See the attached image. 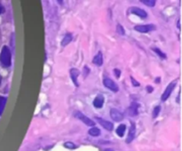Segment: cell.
Masks as SVG:
<instances>
[{
  "instance_id": "1",
  "label": "cell",
  "mask_w": 182,
  "mask_h": 151,
  "mask_svg": "<svg viewBox=\"0 0 182 151\" xmlns=\"http://www.w3.org/2000/svg\"><path fill=\"white\" fill-rule=\"evenodd\" d=\"M0 62L5 68L10 67L12 64V53L9 47L6 45L2 48V51L0 53Z\"/></svg>"
},
{
  "instance_id": "2",
  "label": "cell",
  "mask_w": 182,
  "mask_h": 151,
  "mask_svg": "<svg viewBox=\"0 0 182 151\" xmlns=\"http://www.w3.org/2000/svg\"><path fill=\"white\" fill-rule=\"evenodd\" d=\"M75 117L76 118H78L79 120L82 121L84 124H85L86 125H88V126H94V124H95L94 121L91 120V118H89L88 117H86L85 115H84L80 111H76L75 112Z\"/></svg>"
},
{
  "instance_id": "3",
  "label": "cell",
  "mask_w": 182,
  "mask_h": 151,
  "mask_svg": "<svg viewBox=\"0 0 182 151\" xmlns=\"http://www.w3.org/2000/svg\"><path fill=\"white\" fill-rule=\"evenodd\" d=\"M175 86H176V82H175V81H173V82H171V83H170V84L168 85L166 89L164 90L163 95H162V97H161V100H162L163 101H165L166 100H168V98L171 96V92L174 90Z\"/></svg>"
},
{
  "instance_id": "4",
  "label": "cell",
  "mask_w": 182,
  "mask_h": 151,
  "mask_svg": "<svg viewBox=\"0 0 182 151\" xmlns=\"http://www.w3.org/2000/svg\"><path fill=\"white\" fill-rule=\"evenodd\" d=\"M103 84H104V85L106 86L107 88H108L109 90L113 91V92H118L119 90V88H118V85L113 81V80H111L110 78H104L103 79Z\"/></svg>"
},
{
  "instance_id": "5",
  "label": "cell",
  "mask_w": 182,
  "mask_h": 151,
  "mask_svg": "<svg viewBox=\"0 0 182 151\" xmlns=\"http://www.w3.org/2000/svg\"><path fill=\"white\" fill-rule=\"evenodd\" d=\"M155 29V27L153 24H147V25H137L134 27V30L140 32V33H148Z\"/></svg>"
},
{
  "instance_id": "6",
  "label": "cell",
  "mask_w": 182,
  "mask_h": 151,
  "mask_svg": "<svg viewBox=\"0 0 182 151\" xmlns=\"http://www.w3.org/2000/svg\"><path fill=\"white\" fill-rule=\"evenodd\" d=\"M110 117L115 122H121L123 119V115L119 110L116 108H112L110 110Z\"/></svg>"
},
{
  "instance_id": "7",
  "label": "cell",
  "mask_w": 182,
  "mask_h": 151,
  "mask_svg": "<svg viewBox=\"0 0 182 151\" xmlns=\"http://www.w3.org/2000/svg\"><path fill=\"white\" fill-rule=\"evenodd\" d=\"M135 134H136V125L134 123H132L130 130H129V133H128L127 139H126V143H131L134 140Z\"/></svg>"
},
{
  "instance_id": "8",
  "label": "cell",
  "mask_w": 182,
  "mask_h": 151,
  "mask_svg": "<svg viewBox=\"0 0 182 151\" xmlns=\"http://www.w3.org/2000/svg\"><path fill=\"white\" fill-rule=\"evenodd\" d=\"M131 13L133 14L137 15V16H139V17H140V18H142V19H145V18L148 17L147 12H145L143 9L136 7V6H133V7L131 8Z\"/></svg>"
},
{
  "instance_id": "9",
  "label": "cell",
  "mask_w": 182,
  "mask_h": 151,
  "mask_svg": "<svg viewBox=\"0 0 182 151\" xmlns=\"http://www.w3.org/2000/svg\"><path fill=\"white\" fill-rule=\"evenodd\" d=\"M69 75H70V77H71V79H72L74 85H75L76 86H79V84H78V82H77V78H78V76L80 75V71H79L77 69L73 68V69H70Z\"/></svg>"
},
{
  "instance_id": "10",
  "label": "cell",
  "mask_w": 182,
  "mask_h": 151,
  "mask_svg": "<svg viewBox=\"0 0 182 151\" xmlns=\"http://www.w3.org/2000/svg\"><path fill=\"white\" fill-rule=\"evenodd\" d=\"M97 120L99 122V124H100L104 129H106L107 131H112V130H113L114 125H113V124H112L111 122L104 120V119H101V118H99V117L97 118Z\"/></svg>"
},
{
  "instance_id": "11",
  "label": "cell",
  "mask_w": 182,
  "mask_h": 151,
  "mask_svg": "<svg viewBox=\"0 0 182 151\" xmlns=\"http://www.w3.org/2000/svg\"><path fill=\"white\" fill-rule=\"evenodd\" d=\"M104 101H105V99L102 95H98L94 101H93V106L96 108H101L103 107L104 104Z\"/></svg>"
},
{
  "instance_id": "12",
  "label": "cell",
  "mask_w": 182,
  "mask_h": 151,
  "mask_svg": "<svg viewBox=\"0 0 182 151\" xmlns=\"http://www.w3.org/2000/svg\"><path fill=\"white\" fill-rule=\"evenodd\" d=\"M139 105L137 102H133L131 107L129 108V115L131 117H134L139 114Z\"/></svg>"
},
{
  "instance_id": "13",
  "label": "cell",
  "mask_w": 182,
  "mask_h": 151,
  "mask_svg": "<svg viewBox=\"0 0 182 151\" xmlns=\"http://www.w3.org/2000/svg\"><path fill=\"white\" fill-rule=\"evenodd\" d=\"M92 62L95 65H97V66H101L102 65V63H103V57H102L101 52H99L97 53V55H95V57L92 60Z\"/></svg>"
},
{
  "instance_id": "14",
  "label": "cell",
  "mask_w": 182,
  "mask_h": 151,
  "mask_svg": "<svg viewBox=\"0 0 182 151\" xmlns=\"http://www.w3.org/2000/svg\"><path fill=\"white\" fill-rule=\"evenodd\" d=\"M72 35L71 34H69V33H68V34H66L65 36H64V37L62 38V40H61V45L62 46H66L67 45H69L71 41H72Z\"/></svg>"
},
{
  "instance_id": "15",
  "label": "cell",
  "mask_w": 182,
  "mask_h": 151,
  "mask_svg": "<svg viewBox=\"0 0 182 151\" xmlns=\"http://www.w3.org/2000/svg\"><path fill=\"white\" fill-rule=\"evenodd\" d=\"M125 130H126V125L125 124H120L118 127H117V134L119 136V137H123L124 135V133H125Z\"/></svg>"
},
{
  "instance_id": "16",
  "label": "cell",
  "mask_w": 182,
  "mask_h": 151,
  "mask_svg": "<svg viewBox=\"0 0 182 151\" xmlns=\"http://www.w3.org/2000/svg\"><path fill=\"white\" fill-rule=\"evenodd\" d=\"M6 101H7V99H6L5 97L0 96V116H2V114H3V112H4V109H5V107Z\"/></svg>"
},
{
  "instance_id": "17",
  "label": "cell",
  "mask_w": 182,
  "mask_h": 151,
  "mask_svg": "<svg viewBox=\"0 0 182 151\" xmlns=\"http://www.w3.org/2000/svg\"><path fill=\"white\" fill-rule=\"evenodd\" d=\"M89 134L92 137H97L101 134V130L97 127H92L89 130Z\"/></svg>"
},
{
  "instance_id": "18",
  "label": "cell",
  "mask_w": 182,
  "mask_h": 151,
  "mask_svg": "<svg viewBox=\"0 0 182 151\" xmlns=\"http://www.w3.org/2000/svg\"><path fill=\"white\" fill-rule=\"evenodd\" d=\"M152 50L158 55V56H160L162 59H166V54L164 53H163L159 48H156V47H155V48H152Z\"/></svg>"
},
{
  "instance_id": "19",
  "label": "cell",
  "mask_w": 182,
  "mask_h": 151,
  "mask_svg": "<svg viewBox=\"0 0 182 151\" xmlns=\"http://www.w3.org/2000/svg\"><path fill=\"white\" fill-rule=\"evenodd\" d=\"M64 147L67 148V149H76V148H77V146H76V144H74V143L71 142V141H67V142H65V143H64Z\"/></svg>"
},
{
  "instance_id": "20",
  "label": "cell",
  "mask_w": 182,
  "mask_h": 151,
  "mask_svg": "<svg viewBox=\"0 0 182 151\" xmlns=\"http://www.w3.org/2000/svg\"><path fill=\"white\" fill-rule=\"evenodd\" d=\"M160 111H161V107L160 106H156L154 108V110H153V118H156L158 117Z\"/></svg>"
},
{
  "instance_id": "21",
  "label": "cell",
  "mask_w": 182,
  "mask_h": 151,
  "mask_svg": "<svg viewBox=\"0 0 182 151\" xmlns=\"http://www.w3.org/2000/svg\"><path fill=\"white\" fill-rule=\"evenodd\" d=\"M141 2L144 4V5H148V6H155V1H154V0H141Z\"/></svg>"
},
{
  "instance_id": "22",
  "label": "cell",
  "mask_w": 182,
  "mask_h": 151,
  "mask_svg": "<svg viewBox=\"0 0 182 151\" xmlns=\"http://www.w3.org/2000/svg\"><path fill=\"white\" fill-rule=\"evenodd\" d=\"M117 33H119L120 35H124L125 34L124 30H123V26H122L121 24H118L117 26Z\"/></svg>"
},
{
  "instance_id": "23",
  "label": "cell",
  "mask_w": 182,
  "mask_h": 151,
  "mask_svg": "<svg viewBox=\"0 0 182 151\" xmlns=\"http://www.w3.org/2000/svg\"><path fill=\"white\" fill-rule=\"evenodd\" d=\"M114 72H115V76H116L117 78H119V77H120V76H121V70H120V69H114Z\"/></svg>"
},
{
  "instance_id": "24",
  "label": "cell",
  "mask_w": 182,
  "mask_h": 151,
  "mask_svg": "<svg viewBox=\"0 0 182 151\" xmlns=\"http://www.w3.org/2000/svg\"><path fill=\"white\" fill-rule=\"evenodd\" d=\"M131 80H132V84H133V86H139L140 85V84L139 83V82H137L136 80L133 77V76H131Z\"/></svg>"
},
{
  "instance_id": "25",
  "label": "cell",
  "mask_w": 182,
  "mask_h": 151,
  "mask_svg": "<svg viewBox=\"0 0 182 151\" xmlns=\"http://www.w3.org/2000/svg\"><path fill=\"white\" fill-rule=\"evenodd\" d=\"M85 76L88 75L89 73H90V69H88V68H87V66H85Z\"/></svg>"
},
{
  "instance_id": "26",
  "label": "cell",
  "mask_w": 182,
  "mask_h": 151,
  "mask_svg": "<svg viewBox=\"0 0 182 151\" xmlns=\"http://www.w3.org/2000/svg\"><path fill=\"white\" fill-rule=\"evenodd\" d=\"M147 91H148V92H152L154 91V88H153L152 86H150V85H148V86H147Z\"/></svg>"
},
{
  "instance_id": "27",
  "label": "cell",
  "mask_w": 182,
  "mask_h": 151,
  "mask_svg": "<svg viewBox=\"0 0 182 151\" xmlns=\"http://www.w3.org/2000/svg\"><path fill=\"white\" fill-rule=\"evenodd\" d=\"M4 12H5V7H4V6H3V5L0 4V14H3Z\"/></svg>"
},
{
  "instance_id": "28",
  "label": "cell",
  "mask_w": 182,
  "mask_h": 151,
  "mask_svg": "<svg viewBox=\"0 0 182 151\" xmlns=\"http://www.w3.org/2000/svg\"><path fill=\"white\" fill-rule=\"evenodd\" d=\"M159 82H160V77H157V78L155 79V83H157V84H158Z\"/></svg>"
},
{
  "instance_id": "29",
  "label": "cell",
  "mask_w": 182,
  "mask_h": 151,
  "mask_svg": "<svg viewBox=\"0 0 182 151\" xmlns=\"http://www.w3.org/2000/svg\"><path fill=\"white\" fill-rule=\"evenodd\" d=\"M105 151H113V150H112V149H106Z\"/></svg>"
}]
</instances>
